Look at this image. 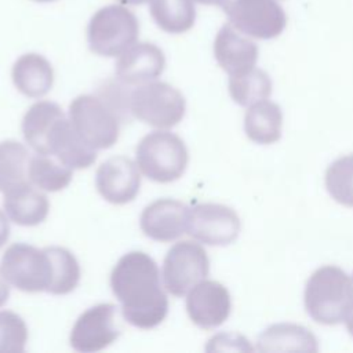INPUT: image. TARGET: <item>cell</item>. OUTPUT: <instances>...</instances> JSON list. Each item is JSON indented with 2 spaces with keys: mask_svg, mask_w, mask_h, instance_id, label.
I'll return each instance as SVG.
<instances>
[{
  "mask_svg": "<svg viewBox=\"0 0 353 353\" xmlns=\"http://www.w3.org/2000/svg\"><path fill=\"white\" fill-rule=\"evenodd\" d=\"M110 287L121 303L124 320L131 325L149 330L165 319L168 299L161 285L159 266L148 254H124L110 273Z\"/></svg>",
  "mask_w": 353,
  "mask_h": 353,
  "instance_id": "obj_1",
  "label": "cell"
},
{
  "mask_svg": "<svg viewBox=\"0 0 353 353\" xmlns=\"http://www.w3.org/2000/svg\"><path fill=\"white\" fill-rule=\"evenodd\" d=\"M352 292L353 279L350 276L338 266H321L306 283V312L320 324L335 325L343 321Z\"/></svg>",
  "mask_w": 353,
  "mask_h": 353,
  "instance_id": "obj_2",
  "label": "cell"
},
{
  "mask_svg": "<svg viewBox=\"0 0 353 353\" xmlns=\"http://www.w3.org/2000/svg\"><path fill=\"white\" fill-rule=\"evenodd\" d=\"M135 163L146 178L159 183H170L186 171L189 153L176 134L157 130L139 141L135 149Z\"/></svg>",
  "mask_w": 353,
  "mask_h": 353,
  "instance_id": "obj_3",
  "label": "cell"
},
{
  "mask_svg": "<svg viewBox=\"0 0 353 353\" xmlns=\"http://www.w3.org/2000/svg\"><path fill=\"white\" fill-rule=\"evenodd\" d=\"M139 23L124 6L109 4L99 8L90 19L87 39L90 50L101 57H119L137 43Z\"/></svg>",
  "mask_w": 353,
  "mask_h": 353,
  "instance_id": "obj_4",
  "label": "cell"
},
{
  "mask_svg": "<svg viewBox=\"0 0 353 353\" xmlns=\"http://www.w3.org/2000/svg\"><path fill=\"white\" fill-rule=\"evenodd\" d=\"M185 110L186 101L182 92L164 81H148L130 92V113L159 130L176 125Z\"/></svg>",
  "mask_w": 353,
  "mask_h": 353,
  "instance_id": "obj_5",
  "label": "cell"
},
{
  "mask_svg": "<svg viewBox=\"0 0 353 353\" xmlns=\"http://www.w3.org/2000/svg\"><path fill=\"white\" fill-rule=\"evenodd\" d=\"M69 120L81 139L95 150L112 148L120 134L121 117L98 95H79L69 105Z\"/></svg>",
  "mask_w": 353,
  "mask_h": 353,
  "instance_id": "obj_6",
  "label": "cell"
},
{
  "mask_svg": "<svg viewBox=\"0 0 353 353\" xmlns=\"http://www.w3.org/2000/svg\"><path fill=\"white\" fill-rule=\"evenodd\" d=\"M1 273L6 280L23 292H48L52 283V261L47 248L14 243L1 258Z\"/></svg>",
  "mask_w": 353,
  "mask_h": 353,
  "instance_id": "obj_7",
  "label": "cell"
},
{
  "mask_svg": "<svg viewBox=\"0 0 353 353\" xmlns=\"http://www.w3.org/2000/svg\"><path fill=\"white\" fill-rule=\"evenodd\" d=\"M210 273V259L205 250L194 241L175 243L163 262V284L174 296H185Z\"/></svg>",
  "mask_w": 353,
  "mask_h": 353,
  "instance_id": "obj_8",
  "label": "cell"
},
{
  "mask_svg": "<svg viewBox=\"0 0 353 353\" xmlns=\"http://www.w3.org/2000/svg\"><path fill=\"white\" fill-rule=\"evenodd\" d=\"M222 7L229 23L254 39H274L287 25V15L279 0H232Z\"/></svg>",
  "mask_w": 353,
  "mask_h": 353,
  "instance_id": "obj_9",
  "label": "cell"
},
{
  "mask_svg": "<svg viewBox=\"0 0 353 353\" xmlns=\"http://www.w3.org/2000/svg\"><path fill=\"white\" fill-rule=\"evenodd\" d=\"M241 229L236 211L223 204L203 203L190 208L186 233L207 245H228Z\"/></svg>",
  "mask_w": 353,
  "mask_h": 353,
  "instance_id": "obj_10",
  "label": "cell"
},
{
  "mask_svg": "<svg viewBox=\"0 0 353 353\" xmlns=\"http://www.w3.org/2000/svg\"><path fill=\"white\" fill-rule=\"evenodd\" d=\"M116 306L99 303L83 312L72 327L70 346L83 353L98 352L113 343L120 331L114 324Z\"/></svg>",
  "mask_w": 353,
  "mask_h": 353,
  "instance_id": "obj_11",
  "label": "cell"
},
{
  "mask_svg": "<svg viewBox=\"0 0 353 353\" xmlns=\"http://www.w3.org/2000/svg\"><path fill=\"white\" fill-rule=\"evenodd\" d=\"M95 186L106 201L117 205L127 204L139 193V168L125 156H113L98 167Z\"/></svg>",
  "mask_w": 353,
  "mask_h": 353,
  "instance_id": "obj_12",
  "label": "cell"
},
{
  "mask_svg": "<svg viewBox=\"0 0 353 353\" xmlns=\"http://www.w3.org/2000/svg\"><path fill=\"white\" fill-rule=\"evenodd\" d=\"M230 310V294L219 281L203 280L186 294V312L200 328L219 327L229 317Z\"/></svg>",
  "mask_w": 353,
  "mask_h": 353,
  "instance_id": "obj_13",
  "label": "cell"
},
{
  "mask_svg": "<svg viewBox=\"0 0 353 353\" xmlns=\"http://www.w3.org/2000/svg\"><path fill=\"white\" fill-rule=\"evenodd\" d=\"M190 208L174 199H159L146 205L139 218L145 236L160 243L176 240L188 230Z\"/></svg>",
  "mask_w": 353,
  "mask_h": 353,
  "instance_id": "obj_14",
  "label": "cell"
},
{
  "mask_svg": "<svg viewBox=\"0 0 353 353\" xmlns=\"http://www.w3.org/2000/svg\"><path fill=\"white\" fill-rule=\"evenodd\" d=\"M165 68L164 52L153 43H135L119 55L116 77L127 85L156 80Z\"/></svg>",
  "mask_w": 353,
  "mask_h": 353,
  "instance_id": "obj_15",
  "label": "cell"
},
{
  "mask_svg": "<svg viewBox=\"0 0 353 353\" xmlns=\"http://www.w3.org/2000/svg\"><path fill=\"white\" fill-rule=\"evenodd\" d=\"M214 57L229 76H237L255 68L258 46L241 36L233 25L225 23L214 40Z\"/></svg>",
  "mask_w": 353,
  "mask_h": 353,
  "instance_id": "obj_16",
  "label": "cell"
},
{
  "mask_svg": "<svg viewBox=\"0 0 353 353\" xmlns=\"http://www.w3.org/2000/svg\"><path fill=\"white\" fill-rule=\"evenodd\" d=\"M47 148L48 154L72 170L88 168L97 160V150L81 139L66 116L52 125L47 138Z\"/></svg>",
  "mask_w": 353,
  "mask_h": 353,
  "instance_id": "obj_17",
  "label": "cell"
},
{
  "mask_svg": "<svg viewBox=\"0 0 353 353\" xmlns=\"http://www.w3.org/2000/svg\"><path fill=\"white\" fill-rule=\"evenodd\" d=\"M11 76L17 90L29 98L44 97L54 84L51 63L36 52L21 55L12 65Z\"/></svg>",
  "mask_w": 353,
  "mask_h": 353,
  "instance_id": "obj_18",
  "label": "cell"
},
{
  "mask_svg": "<svg viewBox=\"0 0 353 353\" xmlns=\"http://www.w3.org/2000/svg\"><path fill=\"white\" fill-rule=\"evenodd\" d=\"M4 211L14 223L21 226H36L46 221L50 201L32 183L8 192L3 199Z\"/></svg>",
  "mask_w": 353,
  "mask_h": 353,
  "instance_id": "obj_19",
  "label": "cell"
},
{
  "mask_svg": "<svg viewBox=\"0 0 353 353\" xmlns=\"http://www.w3.org/2000/svg\"><path fill=\"white\" fill-rule=\"evenodd\" d=\"M63 116L62 108L51 101H39L26 110L22 119V134L36 153L48 154V134L55 121Z\"/></svg>",
  "mask_w": 353,
  "mask_h": 353,
  "instance_id": "obj_20",
  "label": "cell"
},
{
  "mask_svg": "<svg viewBox=\"0 0 353 353\" xmlns=\"http://www.w3.org/2000/svg\"><path fill=\"white\" fill-rule=\"evenodd\" d=\"M281 125L283 113L280 106L268 99L248 106L244 116V131L255 143L269 145L279 141Z\"/></svg>",
  "mask_w": 353,
  "mask_h": 353,
  "instance_id": "obj_21",
  "label": "cell"
},
{
  "mask_svg": "<svg viewBox=\"0 0 353 353\" xmlns=\"http://www.w3.org/2000/svg\"><path fill=\"white\" fill-rule=\"evenodd\" d=\"M314 335L302 325L274 324L258 339L259 352H317Z\"/></svg>",
  "mask_w": 353,
  "mask_h": 353,
  "instance_id": "obj_22",
  "label": "cell"
},
{
  "mask_svg": "<svg viewBox=\"0 0 353 353\" xmlns=\"http://www.w3.org/2000/svg\"><path fill=\"white\" fill-rule=\"evenodd\" d=\"M29 160L30 156L23 143L14 139L0 142V192L3 194L30 183Z\"/></svg>",
  "mask_w": 353,
  "mask_h": 353,
  "instance_id": "obj_23",
  "label": "cell"
},
{
  "mask_svg": "<svg viewBox=\"0 0 353 353\" xmlns=\"http://www.w3.org/2000/svg\"><path fill=\"white\" fill-rule=\"evenodd\" d=\"M149 11L156 25L168 33L188 32L196 21L193 0H149Z\"/></svg>",
  "mask_w": 353,
  "mask_h": 353,
  "instance_id": "obj_24",
  "label": "cell"
},
{
  "mask_svg": "<svg viewBox=\"0 0 353 353\" xmlns=\"http://www.w3.org/2000/svg\"><path fill=\"white\" fill-rule=\"evenodd\" d=\"M28 176L33 186L44 192L65 189L73 176V170L63 165L51 154L36 153L30 157Z\"/></svg>",
  "mask_w": 353,
  "mask_h": 353,
  "instance_id": "obj_25",
  "label": "cell"
},
{
  "mask_svg": "<svg viewBox=\"0 0 353 353\" xmlns=\"http://www.w3.org/2000/svg\"><path fill=\"white\" fill-rule=\"evenodd\" d=\"M229 94L241 106H251L268 99L272 94V80L269 74L258 68L237 76H229Z\"/></svg>",
  "mask_w": 353,
  "mask_h": 353,
  "instance_id": "obj_26",
  "label": "cell"
},
{
  "mask_svg": "<svg viewBox=\"0 0 353 353\" xmlns=\"http://www.w3.org/2000/svg\"><path fill=\"white\" fill-rule=\"evenodd\" d=\"M52 261V283L48 290L52 295H66L72 292L80 280V265L76 256L63 247H46Z\"/></svg>",
  "mask_w": 353,
  "mask_h": 353,
  "instance_id": "obj_27",
  "label": "cell"
},
{
  "mask_svg": "<svg viewBox=\"0 0 353 353\" xmlns=\"http://www.w3.org/2000/svg\"><path fill=\"white\" fill-rule=\"evenodd\" d=\"M325 188L331 197L353 208V154H346L330 164L325 171Z\"/></svg>",
  "mask_w": 353,
  "mask_h": 353,
  "instance_id": "obj_28",
  "label": "cell"
},
{
  "mask_svg": "<svg viewBox=\"0 0 353 353\" xmlns=\"http://www.w3.org/2000/svg\"><path fill=\"white\" fill-rule=\"evenodd\" d=\"M26 342L28 327L23 319L11 310H0V353H21Z\"/></svg>",
  "mask_w": 353,
  "mask_h": 353,
  "instance_id": "obj_29",
  "label": "cell"
},
{
  "mask_svg": "<svg viewBox=\"0 0 353 353\" xmlns=\"http://www.w3.org/2000/svg\"><path fill=\"white\" fill-rule=\"evenodd\" d=\"M10 237V222L7 214L0 210V248L7 243Z\"/></svg>",
  "mask_w": 353,
  "mask_h": 353,
  "instance_id": "obj_30",
  "label": "cell"
},
{
  "mask_svg": "<svg viewBox=\"0 0 353 353\" xmlns=\"http://www.w3.org/2000/svg\"><path fill=\"white\" fill-rule=\"evenodd\" d=\"M343 323H345L349 334L353 336V292H352L350 301L347 303V307H346V312H345V316H343Z\"/></svg>",
  "mask_w": 353,
  "mask_h": 353,
  "instance_id": "obj_31",
  "label": "cell"
},
{
  "mask_svg": "<svg viewBox=\"0 0 353 353\" xmlns=\"http://www.w3.org/2000/svg\"><path fill=\"white\" fill-rule=\"evenodd\" d=\"M8 296H10V283L6 280L0 269V307L6 305V302L8 301Z\"/></svg>",
  "mask_w": 353,
  "mask_h": 353,
  "instance_id": "obj_32",
  "label": "cell"
},
{
  "mask_svg": "<svg viewBox=\"0 0 353 353\" xmlns=\"http://www.w3.org/2000/svg\"><path fill=\"white\" fill-rule=\"evenodd\" d=\"M200 4H207V6H223L228 0H196Z\"/></svg>",
  "mask_w": 353,
  "mask_h": 353,
  "instance_id": "obj_33",
  "label": "cell"
},
{
  "mask_svg": "<svg viewBox=\"0 0 353 353\" xmlns=\"http://www.w3.org/2000/svg\"><path fill=\"white\" fill-rule=\"evenodd\" d=\"M117 1H120L121 4H125V6H138V4L145 3L146 0H117Z\"/></svg>",
  "mask_w": 353,
  "mask_h": 353,
  "instance_id": "obj_34",
  "label": "cell"
},
{
  "mask_svg": "<svg viewBox=\"0 0 353 353\" xmlns=\"http://www.w3.org/2000/svg\"><path fill=\"white\" fill-rule=\"evenodd\" d=\"M34 1H40V3H48V1H54V0H34Z\"/></svg>",
  "mask_w": 353,
  "mask_h": 353,
  "instance_id": "obj_35",
  "label": "cell"
}]
</instances>
